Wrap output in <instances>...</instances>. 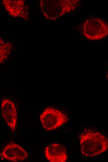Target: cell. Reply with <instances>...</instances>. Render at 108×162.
<instances>
[{
  "instance_id": "obj_1",
  "label": "cell",
  "mask_w": 108,
  "mask_h": 162,
  "mask_svg": "<svg viewBox=\"0 0 108 162\" xmlns=\"http://www.w3.org/2000/svg\"><path fill=\"white\" fill-rule=\"evenodd\" d=\"M79 137L81 153L84 156H94L108 148L107 138L101 133L85 129Z\"/></svg>"
},
{
  "instance_id": "obj_2",
  "label": "cell",
  "mask_w": 108,
  "mask_h": 162,
  "mask_svg": "<svg viewBox=\"0 0 108 162\" xmlns=\"http://www.w3.org/2000/svg\"><path fill=\"white\" fill-rule=\"evenodd\" d=\"M80 4L78 0H42L39 3L42 14L51 20H56L73 11Z\"/></svg>"
},
{
  "instance_id": "obj_3",
  "label": "cell",
  "mask_w": 108,
  "mask_h": 162,
  "mask_svg": "<svg viewBox=\"0 0 108 162\" xmlns=\"http://www.w3.org/2000/svg\"><path fill=\"white\" fill-rule=\"evenodd\" d=\"M82 33L88 40H97L101 39L108 34V24L99 18H89L86 20L83 23Z\"/></svg>"
},
{
  "instance_id": "obj_4",
  "label": "cell",
  "mask_w": 108,
  "mask_h": 162,
  "mask_svg": "<svg viewBox=\"0 0 108 162\" xmlns=\"http://www.w3.org/2000/svg\"><path fill=\"white\" fill-rule=\"evenodd\" d=\"M43 128L47 130L56 129L67 122L68 118L60 111L51 107L45 109L40 116Z\"/></svg>"
},
{
  "instance_id": "obj_5",
  "label": "cell",
  "mask_w": 108,
  "mask_h": 162,
  "mask_svg": "<svg viewBox=\"0 0 108 162\" xmlns=\"http://www.w3.org/2000/svg\"><path fill=\"white\" fill-rule=\"evenodd\" d=\"M0 157L2 159L17 162L26 160L28 154L19 145L11 142L4 147L0 154Z\"/></svg>"
},
{
  "instance_id": "obj_6",
  "label": "cell",
  "mask_w": 108,
  "mask_h": 162,
  "mask_svg": "<svg viewBox=\"0 0 108 162\" xmlns=\"http://www.w3.org/2000/svg\"><path fill=\"white\" fill-rule=\"evenodd\" d=\"M2 116L12 132L15 131L16 126L17 112L14 102L3 98L1 104Z\"/></svg>"
},
{
  "instance_id": "obj_7",
  "label": "cell",
  "mask_w": 108,
  "mask_h": 162,
  "mask_svg": "<svg viewBox=\"0 0 108 162\" xmlns=\"http://www.w3.org/2000/svg\"><path fill=\"white\" fill-rule=\"evenodd\" d=\"M46 158L51 162H65L67 159L66 150L64 146L54 143L48 145L45 148Z\"/></svg>"
},
{
  "instance_id": "obj_8",
  "label": "cell",
  "mask_w": 108,
  "mask_h": 162,
  "mask_svg": "<svg viewBox=\"0 0 108 162\" xmlns=\"http://www.w3.org/2000/svg\"><path fill=\"white\" fill-rule=\"evenodd\" d=\"M2 2L7 12L11 16L27 19V6L24 1L4 0Z\"/></svg>"
},
{
  "instance_id": "obj_9",
  "label": "cell",
  "mask_w": 108,
  "mask_h": 162,
  "mask_svg": "<svg viewBox=\"0 0 108 162\" xmlns=\"http://www.w3.org/2000/svg\"><path fill=\"white\" fill-rule=\"evenodd\" d=\"M11 48V43L5 41L0 38V64L7 59Z\"/></svg>"
}]
</instances>
